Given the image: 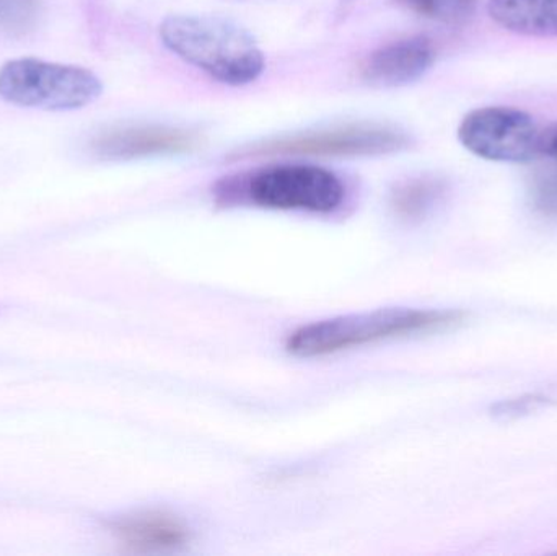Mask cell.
Masks as SVG:
<instances>
[{"label": "cell", "mask_w": 557, "mask_h": 556, "mask_svg": "<svg viewBox=\"0 0 557 556\" xmlns=\"http://www.w3.org/2000/svg\"><path fill=\"white\" fill-rule=\"evenodd\" d=\"M432 42L422 36L399 39L376 49L363 65V78L376 88L405 87L419 81L434 64Z\"/></svg>", "instance_id": "8"}, {"label": "cell", "mask_w": 557, "mask_h": 556, "mask_svg": "<svg viewBox=\"0 0 557 556\" xmlns=\"http://www.w3.org/2000/svg\"><path fill=\"white\" fill-rule=\"evenodd\" d=\"M412 12L442 23H463L473 15L476 0H399Z\"/></svg>", "instance_id": "12"}, {"label": "cell", "mask_w": 557, "mask_h": 556, "mask_svg": "<svg viewBox=\"0 0 557 556\" xmlns=\"http://www.w3.org/2000/svg\"><path fill=\"white\" fill-rule=\"evenodd\" d=\"M199 146V136L183 127L162 124H136L114 127L95 137L91 150L107 160L146 159L191 152Z\"/></svg>", "instance_id": "7"}, {"label": "cell", "mask_w": 557, "mask_h": 556, "mask_svg": "<svg viewBox=\"0 0 557 556\" xmlns=\"http://www.w3.org/2000/svg\"><path fill=\"white\" fill-rule=\"evenodd\" d=\"M111 531L137 552L172 551L189 541V531L176 516L163 511L137 512L117 519Z\"/></svg>", "instance_id": "9"}, {"label": "cell", "mask_w": 557, "mask_h": 556, "mask_svg": "<svg viewBox=\"0 0 557 556\" xmlns=\"http://www.w3.org/2000/svg\"><path fill=\"white\" fill-rule=\"evenodd\" d=\"M487 13L507 32L557 38V0H490Z\"/></svg>", "instance_id": "10"}, {"label": "cell", "mask_w": 557, "mask_h": 556, "mask_svg": "<svg viewBox=\"0 0 557 556\" xmlns=\"http://www.w3.org/2000/svg\"><path fill=\"white\" fill-rule=\"evenodd\" d=\"M530 196L536 211L557 218V162L536 173Z\"/></svg>", "instance_id": "13"}, {"label": "cell", "mask_w": 557, "mask_h": 556, "mask_svg": "<svg viewBox=\"0 0 557 556\" xmlns=\"http://www.w3.org/2000/svg\"><path fill=\"white\" fill-rule=\"evenodd\" d=\"M411 143L405 131L389 124L350 123L255 144L235 157H373L401 152Z\"/></svg>", "instance_id": "5"}, {"label": "cell", "mask_w": 557, "mask_h": 556, "mask_svg": "<svg viewBox=\"0 0 557 556\" xmlns=\"http://www.w3.org/2000/svg\"><path fill=\"white\" fill-rule=\"evenodd\" d=\"M160 36L170 51L222 84L242 87L263 74V51L247 29L231 20L173 15L163 20Z\"/></svg>", "instance_id": "1"}, {"label": "cell", "mask_w": 557, "mask_h": 556, "mask_svg": "<svg viewBox=\"0 0 557 556\" xmlns=\"http://www.w3.org/2000/svg\"><path fill=\"white\" fill-rule=\"evenodd\" d=\"M539 150L540 157L557 162V123L540 131Z\"/></svg>", "instance_id": "14"}, {"label": "cell", "mask_w": 557, "mask_h": 556, "mask_svg": "<svg viewBox=\"0 0 557 556\" xmlns=\"http://www.w3.org/2000/svg\"><path fill=\"white\" fill-rule=\"evenodd\" d=\"M540 127L525 111L484 107L470 111L458 127L465 149L493 162L529 163L539 159Z\"/></svg>", "instance_id": "6"}, {"label": "cell", "mask_w": 557, "mask_h": 556, "mask_svg": "<svg viewBox=\"0 0 557 556\" xmlns=\"http://www.w3.org/2000/svg\"><path fill=\"white\" fill-rule=\"evenodd\" d=\"M463 313L457 310L379 309L308 323L292 332L285 349L295 358H321L347 349L437 332L457 325Z\"/></svg>", "instance_id": "2"}, {"label": "cell", "mask_w": 557, "mask_h": 556, "mask_svg": "<svg viewBox=\"0 0 557 556\" xmlns=\"http://www.w3.org/2000/svg\"><path fill=\"white\" fill-rule=\"evenodd\" d=\"M447 186L434 176H418L399 183L392 193V206L399 218L424 219L444 199Z\"/></svg>", "instance_id": "11"}, {"label": "cell", "mask_w": 557, "mask_h": 556, "mask_svg": "<svg viewBox=\"0 0 557 556\" xmlns=\"http://www.w3.org/2000/svg\"><path fill=\"white\" fill-rule=\"evenodd\" d=\"M101 94L100 77L81 65L20 58L0 67V98L16 107L74 111L94 103Z\"/></svg>", "instance_id": "4"}, {"label": "cell", "mask_w": 557, "mask_h": 556, "mask_svg": "<svg viewBox=\"0 0 557 556\" xmlns=\"http://www.w3.org/2000/svg\"><path fill=\"white\" fill-rule=\"evenodd\" d=\"M225 202L240 198L260 208L330 214L343 205L346 189L339 176L317 165L285 163L240 180H225L219 189Z\"/></svg>", "instance_id": "3"}]
</instances>
